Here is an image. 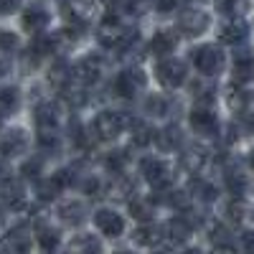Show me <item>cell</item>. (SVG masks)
Segmentation results:
<instances>
[{"label": "cell", "mask_w": 254, "mask_h": 254, "mask_svg": "<svg viewBox=\"0 0 254 254\" xmlns=\"http://www.w3.org/2000/svg\"><path fill=\"white\" fill-rule=\"evenodd\" d=\"M97 41L99 46L110 49V51H127L135 41H137V28L125 23L122 18H107L104 23L97 28Z\"/></svg>", "instance_id": "6da1fadb"}, {"label": "cell", "mask_w": 254, "mask_h": 254, "mask_svg": "<svg viewBox=\"0 0 254 254\" xmlns=\"http://www.w3.org/2000/svg\"><path fill=\"white\" fill-rule=\"evenodd\" d=\"M59 10H61V18L66 20V26L84 31L97 13V3L94 0H61Z\"/></svg>", "instance_id": "7a4b0ae2"}, {"label": "cell", "mask_w": 254, "mask_h": 254, "mask_svg": "<svg viewBox=\"0 0 254 254\" xmlns=\"http://www.w3.org/2000/svg\"><path fill=\"white\" fill-rule=\"evenodd\" d=\"M125 125H130V120H127L122 112L104 110V112H99V115L94 117V122H92V132H94L97 140L110 142V140H115V137L125 130Z\"/></svg>", "instance_id": "3957f363"}, {"label": "cell", "mask_w": 254, "mask_h": 254, "mask_svg": "<svg viewBox=\"0 0 254 254\" xmlns=\"http://www.w3.org/2000/svg\"><path fill=\"white\" fill-rule=\"evenodd\" d=\"M190 59H193V66L203 74V76H216L224 71V51L214 44H203L198 46L193 54H190Z\"/></svg>", "instance_id": "277c9868"}, {"label": "cell", "mask_w": 254, "mask_h": 254, "mask_svg": "<svg viewBox=\"0 0 254 254\" xmlns=\"http://www.w3.org/2000/svg\"><path fill=\"white\" fill-rule=\"evenodd\" d=\"M140 173L155 190H163V188L173 186V168L160 158H145L140 163Z\"/></svg>", "instance_id": "5b68a950"}, {"label": "cell", "mask_w": 254, "mask_h": 254, "mask_svg": "<svg viewBox=\"0 0 254 254\" xmlns=\"http://www.w3.org/2000/svg\"><path fill=\"white\" fill-rule=\"evenodd\" d=\"M155 76L163 84L165 89H178L181 84L186 81V64L176 56H165L158 61L155 66Z\"/></svg>", "instance_id": "8992f818"}, {"label": "cell", "mask_w": 254, "mask_h": 254, "mask_svg": "<svg viewBox=\"0 0 254 254\" xmlns=\"http://www.w3.org/2000/svg\"><path fill=\"white\" fill-rule=\"evenodd\" d=\"M142 89H145V74L140 69H132L130 66V69H125V71H120L115 76V92L120 97H125V99L137 97Z\"/></svg>", "instance_id": "52a82bcc"}, {"label": "cell", "mask_w": 254, "mask_h": 254, "mask_svg": "<svg viewBox=\"0 0 254 254\" xmlns=\"http://www.w3.org/2000/svg\"><path fill=\"white\" fill-rule=\"evenodd\" d=\"M102 71H104L102 61L97 56H87L71 66V79L76 84H84V87H92V84H97L102 79Z\"/></svg>", "instance_id": "ba28073f"}, {"label": "cell", "mask_w": 254, "mask_h": 254, "mask_svg": "<svg viewBox=\"0 0 254 254\" xmlns=\"http://www.w3.org/2000/svg\"><path fill=\"white\" fill-rule=\"evenodd\" d=\"M28 150V137L20 127L0 132V158H18Z\"/></svg>", "instance_id": "9c48e42d"}, {"label": "cell", "mask_w": 254, "mask_h": 254, "mask_svg": "<svg viewBox=\"0 0 254 254\" xmlns=\"http://www.w3.org/2000/svg\"><path fill=\"white\" fill-rule=\"evenodd\" d=\"M188 122H190V130L198 135H214L219 130V120H216L214 110L206 107V104H198V107L190 110Z\"/></svg>", "instance_id": "30bf717a"}, {"label": "cell", "mask_w": 254, "mask_h": 254, "mask_svg": "<svg viewBox=\"0 0 254 254\" xmlns=\"http://www.w3.org/2000/svg\"><path fill=\"white\" fill-rule=\"evenodd\" d=\"M94 224H97V229L102 231V234L110 237V239L122 237V231H125V219L120 214H115L112 208H99L94 214Z\"/></svg>", "instance_id": "8fae6325"}, {"label": "cell", "mask_w": 254, "mask_h": 254, "mask_svg": "<svg viewBox=\"0 0 254 254\" xmlns=\"http://www.w3.org/2000/svg\"><path fill=\"white\" fill-rule=\"evenodd\" d=\"M208 28V15L203 10H186L178 20V31L188 38H196Z\"/></svg>", "instance_id": "7c38bea8"}, {"label": "cell", "mask_w": 254, "mask_h": 254, "mask_svg": "<svg viewBox=\"0 0 254 254\" xmlns=\"http://www.w3.org/2000/svg\"><path fill=\"white\" fill-rule=\"evenodd\" d=\"M132 239H135V244H140V247H158V244L165 239V229H163L160 224H155L153 219H147V221H142V224L135 229Z\"/></svg>", "instance_id": "4fadbf2b"}, {"label": "cell", "mask_w": 254, "mask_h": 254, "mask_svg": "<svg viewBox=\"0 0 254 254\" xmlns=\"http://www.w3.org/2000/svg\"><path fill=\"white\" fill-rule=\"evenodd\" d=\"M247 36H249V26L244 23L242 18H231L229 23H224L221 31H219V41H221V44H226V46L244 44Z\"/></svg>", "instance_id": "5bb4252c"}, {"label": "cell", "mask_w": 254, "mask_h": 254, "mask_svg": "<svg viewBox=\"0 0 254 254\" xmlns=\"http://www.w3.org/2000/svg\"><path fill=\"white\" fill-rule=\"evenodd\" d=\"M178 46V33L173 28H163L158 31L153 38H150V44H147V51H150L153 56H168V54H173Z\"/></svg>", "instance_id": "9a60e30c"}, {"label": "cell", "mask_w": 254, "mask_h": 254, "mask_svg": "<svg viewBox=\"0 0 254 254\" xmlns=\"http://www.w3.org/2000/svg\"><path fill=\"white\" fill-rule=\"evenodd\" d=\"M3 249L5 252H28L31 249V229L23 224L13 226L3 239Z\"/></svg>", "instance_id": "2e32d148"}, {"label": "cell", "mask_w": 254, "mask_h": 254, "mask_svg": "<svg viewBox=\"0 0 254 254\" xmlns=\"http://www.w3.org/2000/svg\"><path fill=\"white\" fill-rule=\"evenodd\" d=\"M206 160H208V153L203 150L201 145H188L186 150L181 153V168L186 173H193V176L206 165Z\"/></svg>", "instance_id": "e0dca14e"}, {"label": "cell", "mask_w": 254, "mask_h": 254, "mask_svg": "<svg viewBox=\"0 0 254 254\" xmlns=\"http://www.w3.org/2000/svg\"><path fill=\"white\" fill-rule=\"evenodd\" d=\"M33 120H36V130H59V110H56V104H51V102L38 104L36 112H33Z\"/></svg>", "instance_id": "ac0fdd59"}, {"label": "cell", "mask_w": 254, "mask_h": 254, "mask_svg": "<svg viewBox=\"0 0 254 254\" xmlns=\"http://www.w3.org/2000/svg\"><path fill=\"white\" fill-rule=\"evenodd\" d=\"M224 183H226L229 193H231V196H239V198L247 196V190H249V186H252L249 176L242 173L239 168H231V171H226V173H224Z\"/></svg>", "instance_id": "d6986e66"}, {"label": "cell", "mask_w": 254, "mask_h": 254, "mask_svg": "<svg viewBox=\"0 0 254 254\" xmlns=\"http://www.w3.org/2000/svg\"><path fill=\"white\" fill-rule=\"evenodd\" d=\"M59 219L66 224V226H79L87 221V206L81 201H69L59 208Z\"/></svg>", "instance_id": "ffe728a7"}, {"label": "cell", "mask_w": 254, "mask_h": 254, "mask_svg": "<svg viewBox=\"0 0 254 254\" xmlns=\"http://www.w3.org/2000/svg\"><path fill=\"white\" fill-rule=\"evenodd\" d=\"M49 26V13L44 8H38V5H31L23 10V28L28 33H41Z\"/></svg>", "instance_id": "44dd1931"}, {"label": "cell", "mask_w": 254, "mask_h": 254, "mask_svg": "<svg viewBox=\"0 0 254 254\" xmlns=\"http://www.w3.org/2000/svg\"><path fill=\"white\" fill-rule=\"evenodd\" d=\"M155 130L145 120H130V142L137 145V147H145L155 140Z\"/></svg>", "instance_id": "7402d4cb"}, {"label": "cell", "mask_w": 254, "mask_h": 254, "mask_svg": "<svg viewBox=\"0 0 254 254\" xmlns=\"http://www.w3.org/2000/svg\"><path fill=\"white\" fill-rule=\"evenodd\" d=\"M155 142H158L160 150H165V153H171V150H176V147H181V142H183L181 127H178V125H168V127H163V130L155 135Z\"/></svg>", "instance_id": "603a6c76"}, {"label": "cell", "mask_w": 254, "mask_h": 254, "mask_svg": "<svg viewBox=\"0 0 254 254\" xmlns=\"http://www.w3.org/2000/svg\"><path fill=\"white\" fill-rule=\"evenodd\" d=\"M163 229H165V237H168V239H173V244H181V242L188 239V234H190V229H193V224H190L186 216H176V219L168 221Z\"/></svg>", "instance_id": "cb8c5ba5"}, {"label": "cell", "mask_w": 254, "mask_h": 254, "mask_svg": "<svg viewBox=\"0 0 254 254\" xmlns=\"http://www.w3.org/2000/svg\"><path fill=\"white\" fill-rule=\"evenodd\" d=\"M61 190H64V183L59 181L56 173H54L51 178H41V181L36 183V193H38L41 201H56Z\"/></svg>", "instance_id": "d4e9b609"}, {"label": "cell", "mask_w": 254, "mask_h": 254, "mask_svg": "<svg viewBox=\"0 0 254 254\" xmlns=\"http://www.w3.org/2000/svg\"><path fill=\"white\" fill-rule=\"evenodd\" d=\"M36 239H38L41 249H46V252H54V249L59 247V242H61V239H59V231H56L54 226L44 224V221L36 226Z\"/></svg>", "instance_id": "484cf974"}, {"label": "cell", "mask_w": 254, "mask_h": 254, "mask_svg": "<svg viewBox=\"0 0 254 254\" xmlns=\"http://www.w3.org/2000/svg\"><path fill=\"white\" fill-rule=\"evenodd\" d=\"M18 104H20V94H18L15 87H3L0 89V117L15 115Z\"/></svg>", "instance_id": "4316f807"}, {"label": "cell", "mask_w": 254, "mask_h": 254, "mask_svg": "<svg viewBox=\"0 0 254 254\" xmlns=\"http://www.w3.org/2000/svg\"><path fill=\"white\" fill-rule=\"evenodd\" d=\"M231 76H234V81H252V79H254V59H252V56L237 59Z\"/></svg>", "instance_id": "83f0119b"}, {"label": "cell", "mask_w": 254, "mask_h": 254, "mask_svg": "<svg viewBox=\"0 0 254 254\" xmlns=\"http://www.w3.org/2000/svg\"><path fill=\"white\" fill-rule=\"evenodd\" d=\"M190 190H193L196 198H201V201H206V203H211V201L219 198L216 186H211V183H206V181H193V183H190Z\"/></svg>", "instance_id": "f1b7e54d"}, {"label": "cell", "mask_w": 254, "mask_h": 254, "mask_svg": "<svg viewBox=\"0 0 254 254\" xmlns=\"http://www.w3.org/2000/svg\"><path fill=\"white\" fill-rule=\"evenodd\" d=\"M150 5H153V0H120L115 8L122 10V13H127V15H132V13L140 15V13H145Z\"/></svg>", "instance_id": "f546056e"}, {"label": "cell", "mask_w": 254, "mask_h": 254, "mask_svg": "<svg viewBox=\"0 0 254 254\" xmlns=\"http://www.w3.org/2000/svg\"><path fill=\"white\" fill-rule=\"evenodd\" d=\"M153 201H145V198H132L130 201V211H132V216H137V219H153Z\"/></svg>", "instance_id": "4dcf8cb0"}, {"label": "cell", "mask_w": 254, "mask_h": 254, "mask_svg": "<svg viewBox=\"0 0 254 254\" xmlns=\"http://www.w3.org/2000/svg\"><path fill=\"white\" fill-rule=\"evenodd\" d=\"M226 216H229L231 221H242V219L247 216V203H244V198L231 196V201L226 203Z\"/></svg>", "instance_id": "1f68e13d"}, {"label": "cell", "mask_w": 254, "mask_h": 254, "mask_svg": "<svg viewBox=\"0 0 254 254\" xmlns=\"http://www.w3.org/2000/svg\"><path fill=\"white\" fill-rule=\"evenodd\" d=\"M221 13L229 18H239L247 8H249V0H221Z\"/></svg>", "instance_id": "d6a6232c"}, {"label": "cell", "mask_w": 254, "mask_h": 254, "mask_svg": "<svg viewBox=\"0 0 254 254\" xmlns=\"http://www.w3.org/2000/svg\"><path fill=\"white\" fill-rule=\"evenodd\" d=\"M41 165H44V158H31V160H26L23 165H20V178H38V173H41Z\"/></svg>", "instance_id": "836d02e7"}, {"label": "cell", "mask_w": 254, "mask_h": 254, "mask_svg": "<svg viewBox=\"0 0 254 254\" xmlns=\"http://www.w3.org/2000/svg\"><path fill=\"white\" fill-rule=\"evenodd\" d=\"M104 163H107V168H110L112 173H122L125 171V163H127V155H125V150H115L112 155H107V160H104Z\"/></svg>", "instance_id": "e575fe53"}, {"label": "cell", "mask_w": 254, "mask_h": 254, "mask_svg": "<svg viewBox=\"0 0 254 254\" xmlns=\"http://www.w3.org/2000/svg\"><path fill=\"white\" fill-rule=\"evenodd\" d=\"M145 107H147V112H150V115H168V99L150 97V99L145 102Z\"/></svg>", "instance_id": "d590c367"}, {"label": "cell", "mask_w": 254, "mask_h": 254, "mask_svg": "<svg viewBox=\"0 0 254 254\" xmlns=\"http://www.w3.org/2000/svg\"><path fill=\"white\" fill-rule=\"evenodd\" d=\"M71 249H87V252H99L102 247H99V242H97V239H92V237H79V239H74V242H71Z\"/></svg>", "instance_id": "8d00e7d4"}, {"label": "cell", "mask_w": 254, "mask_h": 254, "mask_svg": "<svg viewBox=\"0 0 254 254\" xmlns=\"http://www.w3.org/2000/svg\"><path fill=\"white\" fill-rule=\"evenodd\" d=\"M183 3L186 0H155V8H158V13H173V10L183 8Z\"/></svg>", "instance_id": "74e56055"}, {"label": "cell", "mask_w": 254, "mask_h": 254, "mask_svg": "<svg viewBox=\"0 0 254 254\" xmlns=\"http://www.w3.org/2000/svg\"><path fill=\"white\" fill-rule=\"evenodd\" d=\"M0 49H5V51H15L18 49V36L15 33H8V31H3L0 33Z\"/></svg>", "instance_id": "f35d334b"}, {"label": "cell", "mask_w": 254, "mask_h": 254, "mask_svg": "<svg viewBox=\"0 0 254 254\" xmlns=\"http://www.w3.org/2000/svg\"><path fill=\"white\" fill-rule=\"evenodd\" d=\"M20 3L23 0H0V15H10L20 8Z\"/></svg>", "instance_id": "ab89813d"}, {"label": "cell", "mask_w": 254, "mask_h": 254, "mask_svg": "<svg viewBox=\"0 0 254 254\" xmlns=\"http://www.w3.org/2000/svg\"><path fill=\"white\" fill-rule=\"evenodd\" d=\"M10 71V51L0 49V76Z\"/></svg>", "instance_id": "60d3db41"}, {"label": "cell", "mask_w": 254, "mask_h": 254, "mask_svg": "<svg viewBox=\"0 0 254 254\" xmlns=\"http://www.w3.org/2000/svg\"><path fill=\"white\" fill-rule=\"evenodd\" d=\"M242 244H244V249H254V231H244Z\"/></svg>", "instance_id": "b9f144b4"}, {"label": "cell", "mask_w": 254, "mask_h": 254, "mask_svg": "<svg viewBox=\"0 0 254 254\" xmlns=\"http://www.w3.org/2000/svg\"><path fill=\"white\" fill-rule=\"evenodd\" d=\"M8 176H10V171H8V168H5V163L0 160V181H3V178H8Z\"/></svg>", "instance_id": "7bdbcfd3"}, {"label": "cell", "mask_w": 254, "mask_h": 254, "mask_svg": "<svg viewBox=\"0 0 254 254\" xmlns=\"http://www.w3.org/2000/svg\"><path fill=\"white\" fill-rule=\"evenodd\" d=\"M249 165H252V171H254V150L249 153Z\"/></svg>", "instance_id": "ee69618b"}]
</instances>
